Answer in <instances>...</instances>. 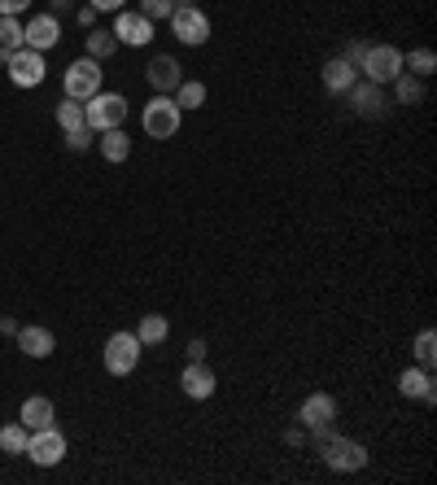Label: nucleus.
<instances>
[{"mask_svg":"<svg viewBox=\"0 0 437 485\" xmlns=\"http://www.w3.org/2000/svg\"><path fill=\"white\" fill-rule=\"evenodd\" d=\"M359 70H363L368 84H380V88H385V84H394V79L403 75V53H398L394 44H368Z\"/></svg>","mask_w":437,"mask_h":485,"instance_id":"obj_1","label":"nucleus"},{"mask_svg":"<svg viewBox=\"0 0 437 485\" xmlns=\"http://www.w3.org/2000/svg\"><path fill=\"white\" fill-rule=\"evenodd\" d=\"M179 119H184V110H179L175 97H167V93H158V97L144 105V114H140V123H144V131H149L153 140H170V136L179 131Z\"/></svg>","mask_w":437,"mask_h":485,"instance_id":"obj_2","label":"nucleus"},{"mask_svg":"<svg viewBox=\"0 0 437 485\" xmlns=\"http://www.w3.org/2000/svg\"><path fill=\"white\" fill-rule=\"evenodd\" d=\"M319 454H324V463H328L333 472H359V468H368V446L354 442V437L328 433V442L319 446Z\"/></svg>","mask_w":437,"mask_h":485,"instance_id":"obj_3","label":"nucleus"},{"mask_svg":"<svg viewBox=\"0 0 437 485\" xmlns=\"http://www.w3.org/2000/svg\"><path fill=\"white\" fill-rule=\"evenodd\" d=\"M127 119V101L118 93H97V97L83 101V123L92 131H109V128H123Z\"/></svg>","mask_w":437,"mask_h":485,"instance_id":"obj_4","label":"nucleus"},{"mask_svg":"<svg viewBox=\"0 0 437 485\" xmlns=\"http://www.w3.org/2000/svg\"><path fill=\"white\" fill-rule=\"evenodd\" d=\"M140 337L135 332H114L109 341H105V372L109 376H132L135 367H140Z\"/></svg>","mask_w":437,"mask_h":485,"instance_id":"obj_5","label":"nucleus"},{"mask_svg":"<svg viewBox=\"0 0 437 485\" xmlns=\"http://www.w3.org/2000/svg\"><path fill=\"white\" fill-rule=\"evenodd\" d=\"M101 93V62L97 57H79L66 66V97L70 101H88Z\"/></svg>","mask_w":437,"mask_h":485,"instance_id":"obj_6","label":"nucleus"},{"mask_svg":"<svg viewBox=\"0 0 437 485\" xmlns=\"http://www.w3.org/2000/svg\"><path fill=\"white\" fill-rule=\"evenodd\" d=\"M170 35L179 44H205L210 40V18H205L197 4H175L170 13Z\"/></svg>","mask_w":437,"mask_h":485,"instance_id":"obj_7","label":"nucleus"},{"mask_svg":"<svg viewBox=\"0 0 437 485\" xmlns=\"http://www.w3.org/2000/svg\"><path fill=\"white\" fill-rule=\"evenodd\" d=\"M27 459L39 463V468H53V463H62V454H66V437H62V428H35L31 437H27Z\"/></svg>","mask_w":437,"mask_h":485,"instance_id":"obj_8","label":"nucleus"},{"mask_svg":"<svg viewBox=\"0 0 437 485\" xmlns=\"http://www.w3.org/2000/svg\"><path fill=\"white\" fill-rule=\"evenodd\" d=\"M9 79L18 84V88H39L44 84V75H48V66H44V53H35V48H13L9 53Z\"/></svg>","mask_w":437,"mask_h":485,"instance_id":"obj_9","label":"nucleus"},{"mask_svg":"<svg viewBox=\"0 0 437 485\" xmlns=\"http://www.w3.org/2000/svg\"><path fill=\"white\" fill-rule=\"evenodd\" d=\"M114 40H118V44H132V48H144V44L153 40V22H149L144 13L118 9V18H114Z\"/></svg>","mask_w":437,"mask_h":485,"instance_id":"obj_10","label":"nucleus"},{"mask_svg":"<svg viewBox=\"0 0 437 485\" xmlns=\"http://www.w3.org/2000/svg\"><path fill=\"white\" fill-rule=\"evenodd\" d=\"M179 385H184V393H188V398H197V402H205V398H214V389H219V381H214V372L205 367V358H193V363L184 367Z\"/></svg>","mask_w":437,"mask_h":485,"instance_id":"obj_11","label":"nucleus"},{"mask_svg":"<svg viewBox=\"0 0 437 485\" xmlns=\"http://www.w3.org/2000/svg\"><path fill=\"white\" fill-rule=\"evenodd\" d=\"M336 420V398L333 393H310L302 407H298V424L302 428H324Z\"/></svg>","mask_w":437,"mask_h":485,"instance_id":"obj_12","label":"nucleus"},{"mask_svg":"<svg viewBox=\"0 0 437 485\" xmlns=\"http://www.w3.org/2000/svg\"><path fill=\"white\" fill-rule=\"evenodd\" d=\"M345 97H350V105H354V114H363V119H376V114H385V93H380V84H350L345 88Z\"/></svg>","mask_w":437,"mask_h":485,"instance_id":"obj_13","label":"nucleus"},{"mask_svg":"<svg viewBox=\"0 0 437 485\" xmlns=\"http://www.w3.org/2000/svg\"><path fill=\"white\" fill-rule=\"evenodd\" d=\"M22 31H27V48L44 53V48H53V44L62 40V22H57L53 13H39V18H31Z\"/></svg>","mask_w":437,"mask_h":485,"instance_id":"obj_14","label":"nucleus"},{"mask_svg":"<svg viewBox=\"0 0 437 485\" xmlns=\"http://www.w3.org/2000/svg\"><path fill=\"white\" fill-rule=\"evenodd\" d=\"M144 75H149V84H153L158 93H167V97L175 93V88H179V84H184V70H179V62H175V57H167V53H162V57H153Z\"/></svg>","mask_w":437,"mask_h":485,"instance_id":"obj_15","label":"nucleus"},{"mask_svg":"<svg viewBox=\"0 0 437 485\" xmlns=\"http://www.w3.org/2000/svg\"><path fill=\"white\" fill-rule=\"evenodd\" d=\"M398 389H403V398H420V402H437V389H433V376H429V367H406L403 376H398Z\"/></svg>","mask_w":437,"mask_h":485,"instance_id":"obj_16","label":"nucleus"},{"mask_svg":"<svg viewBox=\"0 0 437 485\" xmlns=\"http://www.w3.org/2000/svg\"><path fill=\"white\" fill-rule=\"evenodd\" d=\"M13 337H18V350H22L27 358H48L53 355V332H48V328L27 323V328H18Z\"/></svg>","mask_w":437,"mask_h":485,"instance_id":"obj_17","label":"nucleus"},{"mask_svg":"<svg viewBox=\"0 0 437 485\" xmlns=\"http://www.w3.org/2000/svg\"><path fill=\"white\" fill-rule=\"evenodd\" d=\"M354 79H359V70L345 62V57H328V62H324V88H328L333 97H336V93L345 97V88H350Z\"/></svg>","mask_w":437,"mask_h":485,"instance_id":"obj_18","label":"nucleus"},{"mask_svg":"<svg viewBox=\"0 0 437 485\" xmlns=\"http://www.w3.org/2000/svg\"><path fill=\"white\" fill-rule=\"evenodd\" d=\"M18 420L27 424V428H48V424H53V402H48V398H27V402H22V411H18Z\"/></svg>","mask_w":437,"mask_h":485,"instance_id":"obj_19","label":"nucleus"},{"mask_svg":"<svg viewBox=\"0 0 437 485\" xmlns=\"http://www.w3.org/2000/svg\"><path fill=\"white\" fill-rule=\"evenodd\" d=\"M97 145H101V158L105 162H127V154H132V140H127L118 128L101 131V140H97Z\"/></svg>","mask_w":437,"mask_h":485,"instance_id":"obj_20","label":"nucleus"},{"mask_svg":"<svg viewBox=\"0 0 437 485\" xmlns=\"http://www.w3.org/2000/svg\"><path fill=\"white\" fill-rule=\"evenodd\" d=\"M135 337H140V346H162V341L170 337L167 315H144V320H140V328H135Z\"/></svg>","mask_w":437,"mask_h":485,"instance_id":"obj_21","label":"nucleus"},{"mask_svg":"<svg viewBox=\"0 0 437 485\" xmlns=\"http://www.w3.org/2000/svg\"><path fill=\"white\" fill-rule=\"evenodd\" d=\"M27 437H31V428H27L22 420L4 424V428H0V451H4V454H22V451H27Z\"/></svg>","mask_w":437,"mask_h":485,"instance_id":"obj_22","label":"nucleus"},{"mask_svg":"<svg viewBox=\"0 0 437 485\" xmlns=\"http://www.w3.org/2000/svg\"><path fill=\"white\" fill-rule=\"evenodd\" d=\"M394 93H398V101H403V105H420V101H424V79H420V75H398V79H394Z\"/></svg>","mask_w":437,"mask_h":485,"instance_id":"obj_23","label":"nucleus"},{"mask_svg":"<svg viewBox=\"0 0 437 485\" xmlns=\"http://www.w3.org/2000/svg\"><path fill=\"white\" fill-rule=\"evenodd\" d=\"M403 70H406V75L429 79V75L437 70V53H433V48H411V57H403Z\"/></svg>","mask_w":437,"mask_h":485,"instance_id":"obj_24","label":"nucleus"},{"mask_svg":"<svg viewBox=\"0 0 437 485\" xmlns=\"http://www.w3.org/2000/svg\"><path fill=\"white\" fill-rule=\"evenodd\" d=\"M175 105H179V110H202L205 105V84H188V79H184V84L175 88Z\"/></svg>","mask_w":437,"mask_h":485,"instance_id":"obj_25","label":"nucleus"},{"mask_svg":"<svg viewBox=\"0 0 437 485\" xmlns=\"http://www.w3.org/2000/svg\"><path fill=\"white\" fill-rule=\"evenodd\" d=\"M57 123H62V131H79V128H88L83 123V101H62L57 105Z\"/></svg>","mask_w":437,"mask_h":485,"instance_id":"obj_26","label":"nucleus"},{"mask_svg":"<svg viewBox=\"0 0 437 485\" xmlns=\"http://www.w3.org/2000/svg\"><path fill=\"white\" fill-rule=\"evenodd\" d=\"M433 358H437V332L424 328V332L415 337V363H420V367H433Z\"/></svg>","mask_w":437,"mask_h":485,"instance_id":"obj_27","label":"nucleus"},{"mask_svg":"<svg viewBox=\"0 0 437 485\" xmlns=\"http://www.w3.org/2000/svg\"><path fill=\"white\" fill-rule=\"evenodd\" d=\"M27 44V31L18 18H0V48H22Z\"/></svg>","mask_w":437,"mask_h":485,"instance_id":"obj_28","label":"nucleus"},{"mask_svg":"<svg viewBox=\"0 0 437 485\" xmlns=\"http://www.w3.org/2000/svg\"><path fill=\"white\" fill-rule=\"evenodd\" d=\"M118 48V40H114V31H92L88 35V57H97V62H105L109 53Z\"/></svg>","mask_w":437,"mask_h":485,"instance_id":"obj_29","label":"nucleus"},{"mask_svg":"<svg viewBox=\"0 0 437 485\" xmlns=\"http://www.w3.org/2000/svg\"><path fill=\"white\" fill-rule=\"evenodd\" d=\"M140 13L153 22V18H170L175 13V0H140Z\"/></svg>","mask_w":437,"mask_h":485,"instance_id":"obj_30","label":"nucleus"},{"mask_svg":"<svg viewBox=\"0 0 437 485\" xmlns=\"http://www.w3.org/2000/svg\"><path fill=\"white\" fill-rule=\"evenodd\" d=\"M66 145L74 154H83L88 145H92V128H79V131H66Z\"/></svg>","mask_w":437,"mask_h":485,"instance_id":"obj_31","label":"nucleus"},{"mask_svg":"<svg viewBox=\"0 0 437 485\" xmlns=\"http://www.w3.org/2000/svg\"><path fill=\"white\" fill-rule=\"evenodd\" d=\"M363 53H368V44H363V40H354V44H350V48H345L341 57H345V62H350L354 70H359V62H363Z\"/></svg>","mask_w":437,"mask_h":485,"instance_id":"obj_32","label":"nucleus"},{"mask_svg":"<svg viewBox=\"0 0 437 485\" xmlns=\"http://www.w3.org/2000/svg\"><path fill=\"white\" fill-rule=\"evenodd\" d=\"M31 0H0V18H18Z\"/></svg>","mask_w":437,"mask_h":485,"instance_id":"obj_33","label":"nucleus"},{"mask_svg":"<svg viewBox=\"0 0 437 485\" xmlns=\"http://www.w3.org/2000/svg\"><path fill=\"white\" fill-rule=\"evenodd\" d=\"M88 4H92L97 13H118V9H123L127 0H88Z\"/></svg>","mask_w":437,"mask_h":485,"instance_id":"obj_34","label":"nucleus"},{"mask_svg":"<svg viewBox=\"0 0 437 485\" xmlns=\"http://www.w3.org/2000/svg\"><path fill=\"white\" fill-rule=\"evenodd\" d=\"M193 358H205V341H202V337H193V341H188V363H193Z\"/></svg>","mask_w":437,"mask_h":485,"instance_id":"obj_35","label":"nucleus"},{"mask_svg":"<svg viewBox=\"0 0 437 485\" xmlns=\"http://www.w3.org/2000/svg\"><path fill=\"white\" fill-rule=\"evenodd\" d=\"M0 332H4V337H13V332H18V320H9V315H4V320H0Z\"/></svg>","mask_w":437,"mask_h":485,"instance_id":"obj_36","label":"nucleus"},{"mask_svg":"<svg viewBox=\"0 0 437 485\" xmlns=\"http://www.w3.org/2000/svg\"><path fill=\"white\" fill-rule=\"evenodd\" d=\"M175 4H188V0H175Z\"/></svg>","mask_w":437,"mask_h":485,"instance_id":"obj_37","label":"nucleus"}]
</instances>
